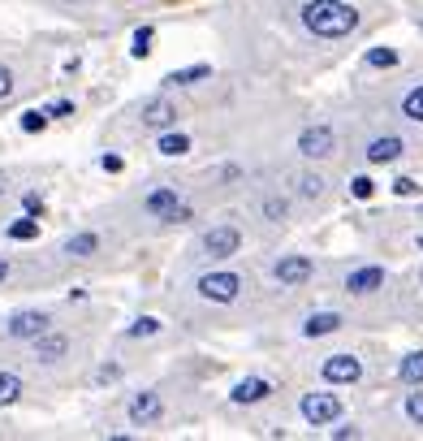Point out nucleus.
I'll return each mask as SVG.
<instances>
[{"mask_svg": "<svg viewBox=\"0 0 423 441\" xmlns=\"http://www.w3.org/2000/svg\"><path fill=\"white\" fill-rule=\"evenodd\" d=\"M302 26L320 39H346L359 26V9L346 0H307L302 5Z\"/></svg>", "mask_w": 423, "mask_h": 441, "instance_id": "obj_1", "label": "nucleus"}, {"mask_svg": "<svg viewBox=\"0 0 423 441\" xmlns=\"http://www.w3.org/2000/svg\"><path fill=\"white\" fill-rule=\"evenodd\" d=\"M143 208H147L156 221H186L190 217V208L182 204V195H177L173 186H156L147 199H143Z\"/></svg>", "mask_w": 423, "mask_h": 441, "instance_id": "obj_2", "label": "nucleus"}, {"mask_svg": "<svg viewBox=\"0 0 423 441\" xmlns=\"http://www.w3.org/2000/svg\"><path fill=\"white\" fill-rule=\"evenodd\" d=\"M199 294L207 303H234L242 294V277L238 273H203L199 277Z\"/></svg>", "mask_w": 423, "mask_h": 441, "instance_id": "obj_3", "label": "nucleus"}, {"mask_svg": "<svg viewBox=\"0 0 423 441\" xmlns=\"http://www.w3.org/2000/svg\"><path fill=\"white\" fill-rule=\"evenodd\" d=\"M298 152L307 160H329L337 152V135H333V126H307L302 135H298Z\"/></svg>", "mask_w": 423, "mask_h": 441, "instance_id": "obj_4", "label": "nucleus"}, {"mask_svg": "<svg viewBox=\"0 0 423 441\" xmlns=\"http://www.w3.org/2000/svg\"><path fill=\"white\" fill-rule=\"evenodd\" d=\"M199 247H203L207 259H229V255H238V247H242V234L234 230V225H212Z\"/></svg>", "mask_w": 423, "mask_h": 441, "instance_id": "obj_5", "label": "nucleus"}, {"mask_svg": "<svg viewBox=\"0 0 423 441\" xmlns=\"http://www.w3.org/2000/svg\"><path fill=\"white\" fill-rule=\"evenodd\" d=\"M177 117H182V112H177V104L169 95H152V100H143V108H138V121L147 130H173Z\"/></svg>", "mask_w": 423, "mask_h": 441, "instance_id": "obj_6", "label": "nucleus"}, {"mask_svg": "<svg viewBox=\"0 0 423 441\" xmlns=\"http://www.w3.org/2000/svg\"><path fill=\"white\" fill-rule=\"evenodd\" d=\"M320 377L329 381V385H354V381L363 377V364L354 355H329L320 364Z\"/></svg>", "mask_w": 423, "mask_h": 441, "instance_id": "obj_7", "label": "nucleus"}, {"mask_svg": "<svg viewBox=\"0 0 423 441\" xmlns=\"http://www.w3.org/2000/svg\"><path fill=\"white\" fill-rule=\"evenodd\" d=\"M302 420L307 424H333V420H341V398L337 394H307L302 398Z\"/></svg>", "mask_w": 423, "mask_h": 441, "instance_id": "obj_8", "label": "nucleus"}, {"mask_svg": "<svg viewBox=\"0 0 423 441\" xmlns=\"http://www.w3.org/2000/svg\"><path fill=\"white\" fill-rule=\"evenodd\" d=\"M311 273H316L311 255H281V259H276V268H272V277L281 286H302V282H311Z\"/></svg>", "mask_w": 423, "mask_h": 441, "instance_id": "obj_9", "label": "nucleus"}, {"mask_svg": "<svg viewBox=\"0 0 423 441\" xmlns=\"http://www.w3.org/2000/svg\"><path fill=\"white\" fill-rule=\"evenodd\" d=\"M48 324H52V320H48V312H18V316H9L5 333H9L13 342H35Z\"/></svg>", "mask_w": 423, "mask_h": 441, "instance_id": "obj_10", "label": "nucleus"}, {"mask_svg": "<svg viewBox=\"0 0 423 441\" xmlns=\"http://www.w3.org/2000/svg\"><path fill=\"white\" fill-rule=\"evenodd\" d=\"M125 415H130V424H138V429H143V424H156L160 415H165V402H160V394H152V389H147V394H134V398H130Z\"/></svg>", "mask_w": 423, "mask_h": 441, "instance_id": "obj_11", "label": "nucleus"}, {"mask_svg": "<svg viewBox=\"0 0 423 441\" xmlns=\"http://www.w3.org/2000/svg\"><path fill=\"white\" fill-rule=\"evenodd\" d=\"M380 286H384V268H380V264L354 268V273L346 277V290H350V294H376Z\"/></svg>", "mask_w": 423, "mask_h": 441, "instance_id": "obj_12", "label": "nucleus"}, {"mask_svg": "<svg viewBox=\"0 0 423 441\" xmlns=\"http://www.w3.org/2000/svg\"><path fill=\"white\" fill-rule=\"evenodd\" d=\"M268 394H272V381H264V377H247V381H238V385H234V394H229V398H234L238 406H255V402H264Z\"/></svg>", "mask_w": 423, "mask_h": 441, "instance_id": "obj_13", "label": "nucleus"}, {"mask_svg": "<svg viewBox=\"0 0 423 441\" xmlns=\"http://www.w3.org/2000/svg\"><path fill=\"white\" fill-rule=\"evenodd\" d=\"M406 152V143L398 135H384V139H371L367 143V165H389V160H398Z\"/></svg>", "mask_w": 423, "mask_h": 441, "instance_id": "obj_14", "label": "nucleus"}, {"mask_svg": "<svg viewBox=\"0 0 423 441\" xmlns=\"http://www.w3.org/2000/svg\"><path fill=\"white\" fill-rule=\"evenodd\" d=\"M65 351H70V337H65V333L43 329V333L35 337V355L43 359V364H56V359H65Z\"/></svg>", "mask_w": 423, "mask_h": 441, "instance_id": "obj_15", "label": "nucleus"}, {"mask_svg": "<svg viewBox=\"0 0 423 441\" xmlns=\"http://www.w3.org/2000/svg\"><path fill=\"white\" fill-rule=\"evenodd\" d=\"M337 329H341V316L337 312H316V316H307V324H302L307 337H329Z\"/></svg>", "mask_w": 423, "mask_h": 441, "instance_id": "obj_16", "label": "nucleus"}, {"mask_svg": "<svg viewBox=\"0 0 423 441\" xmlns=\"http://www.w3.org/2000/svg\"><path fill=\"white\" fill-rule=\"evenodd\" d=\"M203 78H212V65H186V70H173L165 78V87H190V83H203Z\"/></svg>", "mask_w": 423, "mask_h": 441, "instance_id": "obj_17", "label": "nucleus"}, {"mask_svg": "<svg viewBox=\"0 0 423 441\" xmlns=\"http://www.w3.org/2000/svg\"><path fill=\"white\" fill-rule=\"evenodd\" d=\"M186 152H190V135H182V130L160 135V156H186Z\"/></svg>", "mask_w": 423, "mask_h": 441, "instance_id": "obj_18", "label": "nucleus"}, {"mask_svg": "<svg viewBox=\"0 0 423 441\" xmlns=\"http://www.w3.org/2000/svg\"><path fill=\"white\" fill-rule=\"evenodd\" d=\"M95 251H100V234H91V230L74 234L70 242H65V255H95Z\"/></svg>", "mask_w": 423, "mask_h": 441, "instance_id": "obj_19", "label": "nucleus"}, {"mask_svg": "<svg viewBox=\"0 0 423 441\" xmlns=\"http://www.w3.org/2000/svg\"><path fill=\"white\" fill-rule=\"evenodd\" d=\"M398 377H402L406 385H423V351H415V355L402 359V364H398Z\"/></svg>", "mask_w": 423, "mask_h": 441, "instance_id": "obj_20", "label": "nucleus"}, {"mask_svg": "<svg viewBox=\"0 0 423 441\" xmlns=\"http://www.w3.org/2000/svg\"><path fill=\"white\" fill-rule=\"evenodd\" d=\"M22 398V377L18 372H0V406H13Z\"/></svg>", "mask_w": 423, "mask_h": 441, "instance_id": "obj_21", "label": "nucleus"}, {"mask_svg": "<svg viewBox=\"0 0 423 441\" xmlns=\"http://www.w3.org/2000/svg\"><path fill=\"white\" fill-rule=\"evenodd\" d=\"M9 238H13V242H30V238H39V221L26 212V217H18V221L9 225Z\"/></svg>", "mask_w": 423, "mask_h": 441, "instance_id": "obj_22", "label": "nucleus"}, {"mask_svg": "<svg viewBox=\"0 0 423 441\" xmlns=\"http://www.w3.org/2000/svg\"><path fill=\"white\" fill-rule=\"evenodd\" d=\"M285 212H289V204L281 195H264V199H259V217L264 221H285Z\"/></svg>", "mask_w": 423, "mask_h": 441, "instance_id": "obj_23", "label": "nucleus"}, {"mask_svg": "<svg viewBox=\"0 0 423 441\" xmlns=\"http://www.w3.org/2000/svg\"><path fill=\"white\" fill-rule=\"evenodd\" d=\"M402 117L406 121H423V83L415 91H406V100H402Z\"/></svg>", "mask_w": 423, "mask_h": 441, "instance_id": "obj_24", "label": "nucleus"}, {"mask_svg": "<svg viewBox=\"0 0 423 441\" xmlns=\"http://www.w3.org/2000/svg\"><path fill=\"white\" fill-rule=\"evenodd\" d=\"M298 195H302V199H320V195H324V177L320 173H298Z\"/></svg>", "mask_w": 423, "mask_h": 441, "instance_id": "obj_25", "label": "nucleus"}, {"mask_svg": "<svg viewBox=\"0 0 423 441\" xmlns=\"http://www.w3.org/2000/svg\"><path fill=\"white\" fill-rule=\"evenodd\" d=\"M367 65H371V70H393V65H398V52H393V48H371V52H367Z\"/></svg>", "mask_w": 423, "mask_h": 441, "instance_id": "obj_26", "label": "nucleus"}, {"mask_svg": "<svg viewBox=\"0 0 423 441\" xmlns=\"http://www.w3.org/2000/svg\"><path fill=\"white\" fill-rule=\"evenodd\" d=\"M125 333H130V337H156V333H160V320H156V316H143V320L130 324Z\"/></svg>", "mask_w": 423, "mask_h": 441, "instance_id": "obj_27", "label": "nucleus"}, {"mask_svg": "<svg viewBox=\"0 0 423 441\" xmlns=\"http://www.w3.org/2000/svg\"><path fill=\"white\" fill-rule=\"evenodd\" d=\"M152 39H156V30H152V26H138V30H134V48H130V52H134V57H147V52H152Z\"/></svg>", "mask_w": 423, "mask_h": 441, "instance_id": "obj_28", "label": "nucleus"}, {"mask_svg": "<svg viewBox=\"0 0 423 441\" xmlns=\"http://www.w3.org/2000/svg\"><path fill=\"white\" fill-rule=\"evenodd\" d=\"M406 420H411V424H423V389L406 394Z\"/></svg>", "mask_w": 423, "mask_h": 441, "instance_id": "obj_29", "label": "nucleus"}, {"mask_svg": "<svg viewBox=\"0 0 423 441\" xmlns=\"http://www.w3.org/2000/svg\"><path fill=\"white\" fill-rule=\"evenodd\" d=\"M43 126H48V112H43V108L22 112V130H26V135H35V130H43Z\"/></svg>", "mask_w": 423, "mask_h": 441, "instance_id": "obj_30", "label": "nucleus"}, {"mask_svg": "<svg viewBox=\"0 0 423 441\" xmlns=\"http://www.w3.org/2000/svg\"><path fill=\"white\" fill-rule=\"evenodd\" d=\"M371 190H376V182H371V177H354V182H350V195H354V199H371Z\"/></svg>", "mask_w": 423, "mask_h": 441, "instance_id": "obj_31", "label": "nucleus"}, {"mask_svg": "<svg viewBox=\"0 0 423 441\" xmlns=\"http://www.w3.org/2000/svg\"><path fill=\"white\" fill-rule=\"evenodd\" d=\"M22 208L30 212V217H39V212H43V199H39L35 190H26V195H22Z\"/></svg>", "mask_w": 423, "mask_h": 441, "instance_id": "obj_32", "label": "nucleus"}, {"mask_svg": "<svg viewBox=\"0 0 423 441\" xmlns=\"http://www.w3.org/2000/svg\"><path fill=\"white\" fill-rule=\"evenodd\" d=\"M13 95V74H9V65H0V100H9Z\"/></svg>", "mask_w": 423, "mask_h": 441, "instance_id": "obj_33", "label": "nucleus"}, {"mask_svg": "<svg viewBox=\"0 0 423 441\" xmlns=\"http://www.w3.org/2000/svg\"><path fill=\"white\" fill-rule=\"evenodd\" d=\"M48 117H74V100H56L48 108Z\"/></svg>", "mask_w": 423, "mask_h": 441, "instance_id": "obj_34", "label": "nucleus"}, {"mask_svg": "<svg viewBox=\"0 0 423 441\" xmlns=\"http://www.w3.org/2000/svg\"><path fill=\"white\" fill-rule=\"evenodd\" d=\"M393 190H398V195H419V182H415V177H398Z\"/></svg>", "mask_w": 423, "mask_h": 441, "instance_id": "obj_35", "label": "nucleus"}, {"mask_svg": "<svg viewBox=\"0 0 423 441\" xmlns=\"http://www.w3.org/2000/svg\"><path fill=\"white\" fill-rule=\"evenodd\" d=\"M100 165H104V173H121V169H125V160H121V156H104Z\"/></svg>", "mask_w": 423, "mask_h": 441, "instance_id": "obj_36", "label": "nucleus"}, {"mask_svg": "<svg viewBox=\"0 0 423 441\" xmlns=\"http://www.w3.org/2000/svg\"><path fill=\"white\" fill-rule=\"evenodd\" d=\"M121 377V368H100V372H95V381H117Z\"/></svg>", "mask_w": 423, "mask_h": 441, "instance_id": "obj_37", "label": "nucleus"}, {"mask_svg": "<svg viewBox=\"0 0 423 441\" xmlns=\"http://www.w3.org/2000/svg\"><path fill=\"white\" fill-rule=\"evenodd\" d=\"M333 437H337V441H346V437L354 441V437H359V429H333Z\"/></svg>", "mask_w": 423, "mask_h": 441, "instance_id": "obj_38", "label": "nucleus"}, {"mask_svg": "<svg viewBox=\"0 0 423 441\" xmlns=\"http://www.w3.org/2000/svg\"><path fill=\"white\" fill-rule=\"evenodd\" d=\"M5 277H9V259H0V282H5Z\"/></svg>", "mask_w": 423, "mask_h": 441, "instance_id": "obj_39", "label": "nucleus"}, {"mask_svg": "<svg viewBox=\"0 0 423 441\" xmlns=\"http://www.w3.org/2000/svg\"><path fill=\"white\" fill-rule=\"evenodd\" d=\"M0 195H5V177H0Z\"/></svg>", "mask_w": 423, "mask_h": 441, "instance_id": "obj_40", "label": "nucleus"}, {"mask_svg": "<svg viewBox=\"0 0 423 441\" xmlns=\"http://www.w3.org/2000/svg\"><path fill=\"white\" fill-rule=\"evenodd\" d=\"M419 251H423V234H419Z\"/></svg>", "mask_w": 423, "mask_h": 441, "instance_id": "obj_41", "label": "nucleus"}, {"mask_svg": "<svg viewBox=\"0 0 423 441\" xmlns=\"http://www.w3.org/2000/svg\"><path fill=\"white\" fill-rule=\"evenodd\" d=\"M419 282H423V268H419Z\"/></svg>", "mask_w": 423, "mask_h": 441, "instance_id": "obj_42", "label": "nucleus"}]
</instances>
